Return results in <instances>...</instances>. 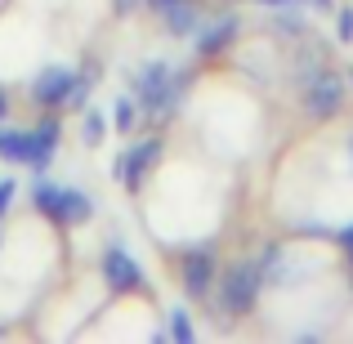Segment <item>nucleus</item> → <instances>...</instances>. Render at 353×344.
I'll return each mask as SVG.
<instances>
[{
    "label": "nucleus",
    "mask_w": 353,
    "mask_h": 344,
    "mask_svg": "<svg viewBox=\"0 0 353 344\" xmlns=\"http://www.w3.org/2000/svg\"><path fill=\"white\" fill-rule=\"evenodd\" d=\"M134 90H139V108H143L148 117H170V112H174V103H179L183 81L174 77L170 63L152 59V63H148V68L134 77Z\"/></svg>",
    "instance_id": "1"
},
{
    "label": "nucleus",
    "mask_w": 353,
    "mask_h": 344,
    "mask_svg": "<svg viewBox=\"0 0 353 344\" xmlns=\"http://www.w3.org/2000/svg\"><path fill=\"white\" fill-rule=\"evenodd\" d=\"M36 210L63 219V224H85L94 215V201L81 188H54V183H36Z\"/></svg>",
    "instance_id": "2"
},
{
    "label": "nucleus",
    "mask_w": 353,
    "mask_h": 344,
    "mask_svg": "<svg viewBox=\"0 0 353 344\" xmlns=\"http://www.w3.org/2000/svg\"><path fill=\"white\" fill-rule=\"evenodd\" d=\"M259 286H264V268L259 264H233L224 273V286H219V304H224V313H250V304H255Z\"/></svg>",
    "instance_id": "3"
},
{
    "label": "nucleus",
    "mask_w": 353,
    "mask_h": 344,
    "mask_svg": "<svg viewBox=\"0 0 353 344\" xmlns=\"http://www.w3.org/2000/svg\"><path fill=\"white\" fill-rule=\"evenodd\" d=\"M157 156H161V139H143V143H134L125 156H121V165H117L121 183H125L130 192H139V188H143V174L157 165Z\"/></svg>",
    "instance_id": "4"
},
{
    "label": "nucleus",
    "mask_w": 353,
    "mask_h": 344,
    "mask_svg": "<svg viewBox=\"0 0 353 344\" xmlns=\"http://www.w3.org/2000/svg\"><path fill=\"white\" fill-rule=\"evenodd\" d=\"M340 99H345V90H340V81L331 77V72H309V81H304V103H309L313 117H331L340 108Z\"/></svg>",
    "instance_id": "5"
},
{
    "label": "nucleus",
    "mask_w": 353,
    "mask_h": 344,
    "mask_svg": "<svg viewBox=\"0 0 353 344\" xmlns=\"http://www.w3.org/2000/svg\"><path fill=\"white\" fill-rule=\"evenodd\" d=\"M72 85H77V77H72V68H41L32 81V99L36 103H68L72 99Z\"/></svg>",
    "instance_id": "6"
},
{
    "label": "nucleus",
    "mask_w": 353,
    "mask_h": 344,
    "mask_svg": "<svg viewBox=\"0 0 353 344\" xmlns=\"http://www.w3.org/2000/svg\"><path fill=\"white\" fill-rule=\"evenodd\" d=\"M103 277H108V286H117V291H139V286H143L139 264L121 246H108L103 250Z\"/></svg>",
    "instance_id": "7"
},
{
    "label": "nucleus",
    "mask_w": 353,
    "mask_h": 344,
    "mask_svg": "<svg viewBox=\"0 0 353 344\" xmlns=\"http://www.w3.org/2000/svg\"><path fill=\"white\" fill-rule=\"evenodd\" d=\"M54 148H59V121H41L36 130H27V161L32 170H50Z\"/></svg>",
    "instance_id": "8"
},
{
    "label": "nucleus",
    "mask_w": 353,
    "mask_h": 344,
    "mask_svg": "<svg viewBox=\"0 0 353 344\" xmlns=\"http://www.w3.org/2000/svg\"><path fill=\"white\" fill-rule=\"evenodd\" d=\"M210 273H215V250L210 246L183 255V286H188V295H206L210 291Z\"/></svg>",
    "instance_id": "9"
},
{
    "label": "nucleus",
    "mask_w": 353,
    "mask_h": 344,
    "mask_svg": "<svg viewBox=\"0 0 353 344\" xmlns=\"http://www.w3.org/2000/svg\"><path fill=\"white\" fill-rule=\"evenodd\" d=\"M233 36H237V18L228 14V18H219L215 27H206V32L197 36V50H201V54H219L228 41H233Z\"/></svg>",
    "instance_id": "10"
},
{
    "label": "nucleus",
    "mask_w": 353,
    "mask_h": 344,
    "mask_svg": "<svg viewBox=\"0 0 353 344\" xmlns=\"http://www.w3.org/2000/svg\"><path fill=\"white\" fill-rule=\"evenodd\" d=\"M161 14H165V27H170L174 36H192L197 32V9H192L188 0H174V5L161 9Z\"/></svg>",
    "instance_id": "11"
},
{
    "label": "nucleus",
    "mask_w": 353,
    "mask_h": 344,
    "mask_svg": "<svg viewBox=\"0 0 353 344\" xmlns=\"http://www.w3.org/2000/svg\"><path fill=\"white\" fill-rule=\"evenodd\" d=\"M0 156L5 161H27V130H0Z\"/></svg>",
    "instance_id": "12"
},
{
    "label": "nucleus",
    "mask_w": 353,
    "mask_h": 344,
    "mask_svg": "<svg viewBox=\"0 0 353 344\" xmlns=\"http://www.w3.org/2000/svg\"><path fill=\"white\" fill-rule=\"evenodd\" d=\"M170 336L179 344H192V322H188V309H170Z\"/></svg>",
    "instance_id": "13"
},
{
    "label": "nucleus",
    "mask_w": 353,
    "mask_h": 344,
    "mask_svg": "<svg viewBox=\"0 0 353 344\" xmlns=\"http://www.w3.org/2000/svg\"><path fill=\"white\" fill-rule=\"evenodd\" d=\"M99 139H103V117L90 112L85 117V143H99Z\"/></svg>",
    "instance_id": "14"
},
{
    "label": "nucleus",
    "mask_w": 353,
    "mask_h": 344,
    "mask_svg": "<svg viewBox=\"0 0 353 344\" xmlns=\"http://www.w3.org/2000/svg\"><path fill=\"white\" fill-rule=\"evenodd\" d=\"M117 125H121V130H130V125H134V108H130L125 99L117 103Z\"/></svg>",
    "instance_id": "15"
},
{
    "label": "nucleus",
    "mask_w": 353,
    "mask_h": 344,
    "mask_svg": "<svg viewBox=\"0 0 353 344\" xmlns=\"http://www.w3.org/2000/svg\"><path fill=\"white\" fill-rule=\"evenodd\" d=\"M9 201H14V179H0V215L9 210Z\"/></svg>",
    "instance_id": "16"
},
{
    "label": "nucleus",
    "mask_w": 353,
    "mask_h": 344,
    "mask_svg": "<svg viewBox=\"0 0 353 344\" xmlns=\"http://www.w3.org/2000/svg\"><path fill=\"white\" fill-rule=\"evenodd\" d=\"M340 41H353V9L340 14Z\"/></svg>",
    "instance_id": "17"
},
{
    "label": "nucleus",
    "mask_w": 353,
    "mask_h": 344,
    "mask_svg": "<svg viewBox=\"0 0 353 344\" xmlns=\"http://www.w3.org/2000/svg\"><path fill=\"white\" fill-rule=\"evenodd\" d=\"M340 241H345V250H349V259H353V224H349L345 232H340Z\"/></svg>",
    "instance_id": "18"
},
{
    "label": "nucleus",
    "mask_w": 353,
    "mask_h": 344,
    "mask_svg": "<svg viewBox=\"0 0 353 344\" xmlns=\"http://www.w3.org/2000/svg\"><path fill=\"white\" fill-rule=\"evenodd\" d=\"M5 112H9V99H5V90H0V121H5Z\"/></svg>",
    "instance_id": "19"
},
{
    "label": "nucleus",
    "mask_w": 353,
    "mask_h": 344,
    "mask_svg": "<svg viewBox=\"0 0 353 344\" xmlns=\"http://www.w3.org/2000/svg\"><path fill=\"white\" fill-rule=\"evenodd\" d=\"M152 5H157V9H165V5H174V0H152Z\"/></svg>",
    "instance_id": "20"
},
{
    "label": "nucleus",
    "mask_w": 353,
    "mask_h": 344,
    "mask_svg": "<svg viewBox=\"0 0 353 344\" xmlns=\"http://www.w3.org/2000/svg\"><path fill=\"white\" fill-rule=\"evenodd\" d=\"M264 5H291V0H264Z\"/></svg>",
    "instance_id": "21"
},
{
    "label": "nucleus",
    "mask_w": 353,
    "mask_h": 344,
    "mask_svg": "<svg viewBox=\"0 0 353 344\" xmlns=\"http://www.w3.org/2000/svg\"><path fill=\"white\" fill-rule=\"evenodd\" d=\"M313 5H327V0H313Z\"/></svg>",
    "instance_id": "22"
},
{
    "label": "nucleus",
    "mask_w": 353,
    "mask_h": 344,
    "mask_svg": "<svg viewBox=\"0 0 353 344\" xmlns=\"http://www.w3.org/2000/svg\"><path fill=\"white\" fill-rule=\"evenodd\" d=\"M349 148H353V143H349Z\"/></svg>",
    "instance_id": "23"
}]
</instances>
